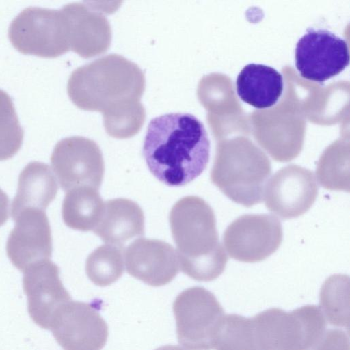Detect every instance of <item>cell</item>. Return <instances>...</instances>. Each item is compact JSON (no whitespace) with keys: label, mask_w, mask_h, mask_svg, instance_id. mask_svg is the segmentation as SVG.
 <instances>
[{"label":"cell","mask_w":350,"mask_h":350,"mask_svg":"<svg viewBox=\"0 0 350 350\" xmlns=\"http://www.w3.org/2000/svg\"><path fill=\"white\" fill-rule=\"evenodd\" d=\"M143 155L159 180L180 187L193 180L206 167L210 141L204 124L193 115L167 113L149 122Z\"/></svg>","instance_id":"6da1fadb"},{"label":"cell","mask_w":350,"mask_h":350,"mask_svg":"<svg viewBox=\"0 0 350 350\" xmlns=\"http://www.w3.org/2000/svg\"><path fill=\"white\" fill-rule=\"evenodd\" d=\"M144 74L134 62L109 54L77 68L67 85L68 96L79 108L99 111L103 117L140 103Z\"/></svg>","instance_id":"7a4b0ae2"},{"label":"cell","mask_w":350,"mask_h":350,"mask_svg":"<svg viewBox=\"0 0 350 350\" xmlns=\"http://www.w3.org/2000/svg\"><path fill=\"white\" fill-rule=\"evenodd\" d=\"M169 220L181 271L200 282L218 278L228 256L219 243L209 204L200 197L185 196L173 206Z\"/></svg>","instance_id":"3957f363"},{"label":"cell","mask_w":350,"mask_h":350,"mask_svg":"<svg viewBox=\"0 0 350 350\" xmlns=\"http://www.w3.org/2000/svg\"><path fill=\"white\" fill-rule=\"evenodd\" d=\"M271 173L267 159L253 151H226L217 157L211 179L233 202L250 207L263 200Z\"/></svg>","instance_id":"277c9868"},{"label":"cell","mask_w":350,"mask_h":350,"mask_svg":"<svg viewBox=\"0 0 350 350\" xmlns=\"http://www.w3.org/2000/svg\"><path fill=\"white\" fill-rule=\"evenodd\" d=\"M178 342L187 350H211L225 315L215 296L200 286L187 288L173 303Z\"/></svg>","instance_id":"5b68a950"},{"label":"cell","mask_w":350,"mask_h":350,"mask_svg":"<svg viewBox=\"0 0 350 350\" xmlns=\"http://www.w3.org/2000/svg\"><path fill=\"white\" fill-rule=\"evenodd\" d=\"M9 36L23 53L56 57L70 50L68 22L62 9L27 8L12 21Z\"/></svg>","instance_id":"8992f818"},{"label":"cell","mask_w":350,"mask_h":350,"mask_svg":"<svg viewBox=\"0 0 350 350\" xmlns=\"http://www.w3.org/2000/svg\"><path fill=\"white\" fill-rule=\"evenodd\" d=\"M282 241L280 221L268 214L241 216L227 227L223 237L229 256L243 262L266 259L278 250Z\"/></svg>","instance_id":"52a82bcc"},{"label":"cell","mask_w":350,"mask_h":350,"mask_svg":"<svg viewBox=\"0 0 350 350\" xmlns=\"http://www.w3.org/2000/svg\"><path fill=\"white\" fill-rule=\"evenodd\" d=\"M51 162L64 191L83 185L100 188L105 164L94 141L79 136L63 139L55 146Z\"/></svg>","instance_id":"ba28073f"},{"label":"cell","mask_w":350,"mask_h":350,"mask_svg":"<svg viewBox=\"0 0 350 350\" xmlns=\"http://www.w3.org/2000/svg\"><path fill=\"white\" fill-rule=\"evenodd\" d=\"M295 58L301 77L321 83L349 65V53L346 41L335 33L309 28L297 43Z\"/></svg>","instance_id":"9c48e42d"},{"label":"cell","mask_w":350,"mask_h":350,"mask_svg":"<svg viewBox=\"0 0 350 350\" xmlns=\"http://www.w3.org/2000/svg\"><path fill=\"white\" fill-rule=\"evenodd\" d=\"M318 190L312 171L291 165L279 170L267 181L263 198L271 212L282 219H290L310 208Z\"/></svg>","instance_id":"30bf717a"},{"label":"cell","mask_w":350,"mask_h":350,"mask_svg":"<svg viewBox=\"0 0 350 350\" xmlns=\"http://www.w3.org/2000/svg\"><path fill=\"white\" fill-rule=\"evenodd\" d=\"M50 330L64 350H101L109 335L107 323L95 307L72 300L59 308Z\"/></svg>","instance_id":"8fae6325"},{"label":"cell","mask_w":350,"mask_h":350,"mask_svg":"<svg viewBox=\"0 0 350 350\" xmlns=\"http://www.w3.org/2000/svg\"><path fill=\"white\" fill-rule=\"evenodd\" d=\"M23 286L31 319L40 327L51 329L59 308L71 300L59 278V267L50 260L31 265L23 271Z\"/></svg>","instance_id":"7c38bea8"},{"label":"cell","mask_w":350,"mask_h":350,"mask_svg":"<svg viewBox=\"0 0 350 350\" xmlns=\"http://www.w3.org/2000/svg\"><path fill=\"white\" fill-rule=\"evenodd\" d=\"M15 226L6 244L7 255L13 265L23 272L52 254L50 224L44 211L27 208L14 219Z\"/></svg>","instance_id":"4fadbf2b"},{"label":"cell","mask_w":350,"mask_h":350,"mask_svg":"<svg viewBox=\"0 0 350 350\" xmlns=\"http://www.w3.org/2000/svg\"><path fill=\"white\" fill-rule=\"evenodd\" d=\"M127 273L152 286L170 283L179 271L176 252L159 239H137L124 251Z\"/></svg>","instance_id":"5bb4252c"},{"label":"cell","mask_w":350,"mask_h":350,"mask_svg":"<svg viewBox=\"0 0 350 350\" xmlns=\"http://www.w3.org/2000/svg\"><path fill=\"white\" fill-rule=\"evenodd\" d=\"M67 18L70 49L83 58L105 53L111 41L107 18L83 3H69L62 8Z\"/></svg>","instance_id":"9a60e30c"},{"label":"cell","mask_w":350,"mask_h":350,"mask_svg":"<svg viewBox=\"0 0 350 350\" xmlns=\"http://www.w3.org/2000/svg\"><path fill=\"white\" fill-rule=\"evenodd\" d=\"M93 232L105 243L122 248L129 240L144 233V216L135 202L116 198L105 203L101 219Z\"/></svg>","instance_id":"2e32d148"},{"label":"cell","mask_w":350,"mask_h":350,"mask_svg":"<svg viewBox=\"0 0 350 350\" xmlns=\"http://www.w3.org/2000/svg\"><path fill=\"white\" fill-rule=\"evenodd\" d=\"M326 321L320 308L307 305L282 311L278 350H312L325 332Z\"/></svg>","instance_id":"e0dca14e"},{"label":"cell","mask_w":350,"mask_h":350,"mask_svg":"<svg viewBox=\"0 0 350 350\" xmlns=\"http://www.w3.org/2000/svg\"><path fill=\"white\" fill-rule=\"evenodd\" d=\"M57 183L49 166L44 163H28L20 173L16 194L12 201L13 219L23 211H44L56 197Z\"/></svg>","instance_id":"ac0fdd59"},{"label":"cell","mask_w":350,"mask_h":350,"mask_svg":"<svg viewBox=\"0 0 350 350\" xmlns=\"http://www.w3.org/2000/svg\"><path fill=\"white\" fill-rule=\"evenodd\" d=\"M236 86L243 101L256 108H268L275 105L282 95L283 78L272 67L249 64L238 75Z\"/></svg>","instance_id":"d6986e66"},{"label":"cell","mask_w":350,"mask_h":350,"mask_svg":"<svg viewBox=\"0 0 350 350\" xmlns=\"http://www.w3.org/2000/svg\"><path fill=\"white\" fill-rule=\"evenodd\" d=\"M105 203L98 189L79 186L67 191L62 208L65 224L70 228L90 231L97 226L103 216Z\"/></svg>","instance_id":"ffe728a7"},{"label":"cell","mask_w":350,"mask_h":350,"mask_svg":"<svg viewBox=\"0 0 350 350\" xmlns=\"http://www.w3.org/2000/svg\"><path fill=\"white\" fill-rule=\"evenodd\" d=\"M215 350H267L258 318L224 315L217 332Z\"/></svg>","instance_id":"44dd1931"},{"label":"cell","mask_w":350,"mask_h":350,"mask_svg":"<svg viewBox=\"0 0 350 350\" xmlns=\"http://www.w3.org/2000/svg\"><path fill=\"white\" fill-rule=\"evenodd\" d=\"M320 306L325 319L329 324L349 328V278L334 275L323 284L320 293Z\"/></svg>","instance_id":"7402d4cb"},{"label":"cell","mask_w":350,"mask_h":350,"mask_svg":"<svg viewBox=\"0 0 350 350\" xmlns=\"http://www.w3.org/2000/svg\"><path fill=\"white\" fill-rule=\"evenodd\" d=\"M88 278L99 286H109L124 273V258L121 247L106 244L94 250L86 260Z\"/></svg>","instance_id":"603a6c76"},{"label":"cell","mask_w":350,"mask_h":350,"mask_svg":"<svg viewBox=\"0 0 350 350\" xmlns=\"http://www.w3.org/2000/svg\"><path fill=\"white\" fill-rule=\"evenodd\" d=\"M21 128L10 96L0 90V161L12 158L23 143Z\"/></svg>","instance_id":"cb8c5ba5"},{"label":"cell","mask_w":350,"mask_h":350,"mask_svg":"<svg viewBox=\"0 0 350 350\" xmlns=\"http://www.w3.org/2000/svg\"><path fill=\"white\" fill-rule=\"evenodd\" d=\"M312 350H349L348 333L340 329H328Z\"/></svg>","instance_id":"d4e9b609"},{"label":"cell","mask_w":350,"mask_h":350,"mask_svg":"<svg viewBox=\"0 0 350 350\" xmlns=\"http://www.w3.org/2000/svg\"><path fill=\"white\" fill-rule=\"evenodd\" d=\"M9 202L8 195L0 189V226L9 218Z\"/></svg>","instance_id":"484cf974"},{"label":"cell","mask_w":350,"mask_h":350,"mask_svg":"<svg viewBox=\"0 0 350 350\" xmlns=\"http://www.w3.org/2000/svg\"><path fill=\"white\" fill-rule=\"evenodd\" d=\"M155 350H185V349L178 345H167L161 346V347L156 349Z\"/></svg>","instance_id":"4316f807"}]
</instances>
